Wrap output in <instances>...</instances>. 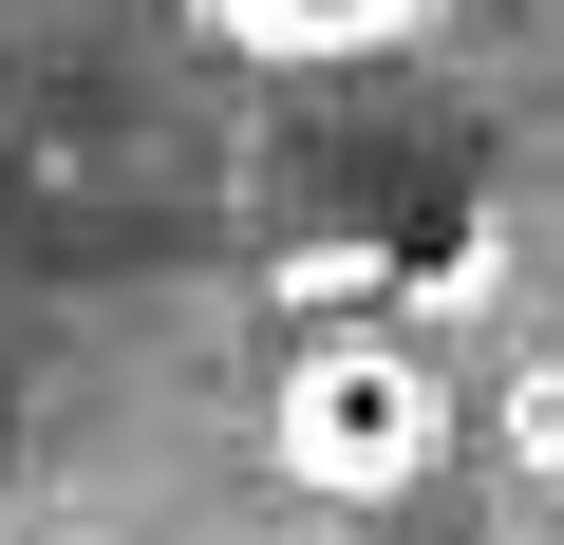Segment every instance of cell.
<instances>
[{"label":"cell","mask_w":564,"mask_h":545,"mask_svg":"<svg viewBox=\"0 0 564 545\" xmlns=\"http://www.w3.org/2000/svg\"><path fill=\"white\" fill-rule=\"evenodd\" d=\"M188 20L226 57H263V76H358L395 39H433V0H188Z\"/></svg>","instance_id":"2"},{"label":"cell","mask_w":564,"mask_h":545,"mask_svg":"<svg viewBox=\"0 0 564 545\" xmlns=\"http://www.w3.org/2000/svg\"><path fill=\"white\" fill-rule=\"evenodd\" d=\"M508 451H545V470H564V377H527V395H508Z\"/></svg>","instance_id":"3"},{"label":"cell","mask_w":564,"mask_h":545,"mask_svg":"<svg viewBox=\"0 0 564 545\" xmlns=\"http://www.w3.org/2000/svg\"><path fill=\"white\" fill-rule=\"evenodd\" d=\"M263 451H282V489H321V508H395V489H433L452 395H433V358H395V339H302L282 395H263Z\"/></svg>","instance_id":"1"}]
</instances>
